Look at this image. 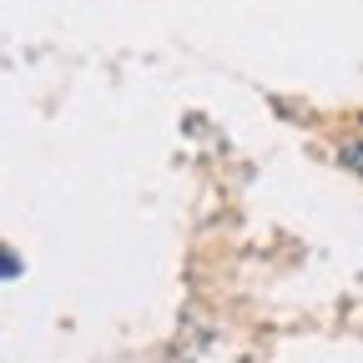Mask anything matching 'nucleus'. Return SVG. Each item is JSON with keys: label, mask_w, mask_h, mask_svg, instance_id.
<instances>
[{"label": "nucleus", "mask_w": 363, "mask_h": 363, "mask_svg": "<svg viewBox=\"0 0 363 363\" xmlns=\"http://www.w3.org/2000/svg\"><path fill=\"white\" fill-rule=\"evenodd\" d=\"M343 167L363 177V136H358V142H343Z\"/></svg>", "instance_id": "obj_1"}]
</instances>
